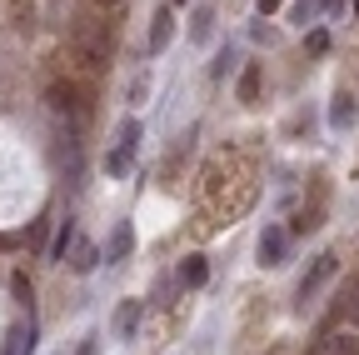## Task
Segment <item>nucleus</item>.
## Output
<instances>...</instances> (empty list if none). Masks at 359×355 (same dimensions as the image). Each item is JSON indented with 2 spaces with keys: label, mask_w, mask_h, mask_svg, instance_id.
<instances>
[{
  "label": "nucleus",
  "mask_w": 359,
  "mask_h": 355,
  "mask_svg": "<svg viewBox=\"0 0 359 355\" xmlns=\"http://www.w3.org/2000/svg\"><path fill=\"white\" fill-rule=\"evenodd\" d=\"M205 276H210L205 255H185V265H180V285H185V290H200V285H205Z\"/></svg>",
  "instance_id": "1a4fd4ad"
},
{
  "label": "nucleus",
  "mask_w": 359,
  "mask_h": 355,
  "mask_svg": "<svg viewBox=\"0 0 359 355\" xmlns=\"http://www.w3.org/2000/svg\"><path fill=\"white\" fill-rule=\"evenodd\" d=\"M175 6H185V0H175Z\"/></svg>",
  "instance_id": "b1692460"
},
{
  "label": "nucleus",
  "mask_w": 359,
  "mask_h": 355,
  "mask_svg": "<svg viewBox=\"0 0 359 355\" xmlns=\"http://www.w3.org/2000/svg\"><path fill=\"white\" fill-rule=\"evenodd\" d=\"M140 316H145V300H125V305H120V316H115V330H120V335H135Z\"/></svg>",
  "instance_id": "9d476101"
},
{
  "label": "nucleus",
  "mask_w": 359,
  "mask_h": 355,
  "mask_svg": "<svg viewBox=\"0 0 359 355\" xmlns=\"http://www.w3.org/2000/svg\"><path fill=\"white\" fill-rule=\"evenodd\" d=\"M339 305H344V316H349V321H359V280H349V285H344Z\"/></svg>",
  "instance_id": "dca6fc26"
},
{
  "label": "nucleus",
  "mask_w": 359,
  "mask_h": 355,
  "mask_svg": "<svg viewBox=\"0 0 359 355\" xmlns=\"http://www.w3.org/2000/svg\"><path fill=\"white\" fill-rule=\"evenodd\" d=\"M80 355H95V340H85V345H80Z\"/></svg>",
  "instance_id": "412c9836"
},
{
  "label": "nucleus",
  "mask_w": 359,
  "mask_h": 355,
  "mask_svg": "<svg viewBox=\"0 0 359 355\" xmlns=\"http://www.w3.org/2000/svg\"><path fill=\"white\" fill-rule=\"evenodd\" d=\"M30 350H35V321L11 325L6 330V350H0V355H30Z\"/></svg>",
  "instance_id": "39448f33"
},
{
  "label": "nucleus",
  "mask_w": 359,
  "mask_h": 355,
  "mask_svg": "<svg viewBox=\"0 0 359 355\" xmlns=\"http://www.w3.org/2000/svg\"><path fill=\"white\" fill-rule=\"evenodd\" d=\"M240 101H245V105L259 101V65H250V70L240 75Z\"/></svg>",
  "instance_id": "ddd939ff"
},
{
  "label": "nucleus",
  "mask_w": 359,
  "mask_h": 355,
  "mask_svg": "<svg viewBox=\"0 0 359 355\" xmlns=\"http://www.w3.org/2000/svg\"><path fill=\"white\" fill-rule=\"evenodd\" d=\"M135 146H140V120H125V125H120V146L105 155V170H110V175H125L130 160H135Z\"/></svg>",
  "instance_id": "7ed1b4c3"
},
{
  "label": "nucleus",
  "mask_w": 359,
  "mask_h": 355,
  "mask_svg": "<svg viewBox=\"0 0 359 355\" xmlns=\"http://www.w3.org/2000/svg\"><path fill=\"white\" fill-rule=\"evenodd\" d=\"M330 276H334V255H330V250H325V255H320V260H314V271H309V276H304V280H299V300H304V295H314V290H320V285H325V280H330Z\"/></svg>",
  "instance_id": "0eeeda50"
},
{
  "label": "nucleus",
  "mask_w": 359,
  "mask_h": 355,
  "mask_svg": "<svg viewBox=\"0 0 359 355\" xmlns=\"http://www.w3.org/2000/svg\"><path fill=\"white\" fill-rule=\"evenodd\" d=\"M354 15H359V0H354Z\"/></svg>",
  "instance_id": "5701e85b"
},
{
  "label": "nucleus",
  "mask_w": 359,
  "mask_h": 355,
  "mask_svg": "<svg viewBox=\"0 0 359 355\" xmlns=\"http://www.w3.org/2000/svg\"><path fill=\"white\" fill-rule=\"evenodd\" d=\"M95 6H100V11H110V6H120V0H95Z\"/></svg>",
  "instance_id": "4be33fe9"
},
{
  "label": "nucleus",
  "mask_w": 359,
  "mask_h": 355,
  "mask_svg": "<svg viewBox=\"0 0 359 355\" xmlns=\"http://www.w3.org/2000/svg\"><path fill=\"white\" fill-rule=\"evenodd\" d=\"M210 70H215V80H224V75H230V70H235V51H224V56H219V60H215Z\"/></svg>",
  "instance_id": "f3484780"
},
{
  "label": "nucleus",
  "mask_w": 359,
  "mask_h": 355,
  "mask_svg": "<svg viewBox=\"0 0 359 355\" xmlns=\"http://www.w3.org/2000/svg\"><path fill=\"white\" fill-rule=\"evenodd\" d=\"M285 255H290V231L264 226V235H259V265H285Z\"/></svg>",
  "instance_id": "20e7f679"
},
{
  "label": "nucleus",
  "mask_w": 359,
  "mask_h": 355,
  "mask_svg": "<svg viewBox=\"0 0 359 355\" xmlns=\"http://www.w3.org/2000/svg\"><path fill=\"white\" fill-rule=\"evenodd\" d=\"M170 35H175V15H170V11H155V20H150V46H145V51L160 56V51L170 46Z\"/></svg>",
  "instance_id": "423d86ee"
},
{
  "label": "nucleus",
  "mask_w": 359,
  "mask_h": 355,
  "mask_svg": "<svg viewBox=\"0 0 359 355\" xmlns=\"http://www.w3.org/2000/svg\"><path fill=\"white\" fill-rule=\"evenodd\" d=\"M45 105H50L55 115H70V120L85 115V101H80V85L75 80H50V85H45Z\"/></svg>",
  "instance_id": "f03ea898"
},
{
  "label": "nucleus",
  "mask_w": 359,
  "mask_h": 355,
  "mask_svg": "<svg viewBox=\"0 0 359 355\" xmlns=\"http://www.w3.org/2000/svg\"><path fill=\"white\" fill-rule=\"evenodd\" d=\"M280 6V0H259V15H269V11H275Z\"/></svg>",
  "instance_id": "aec40b11"
},
{
  "label": "nucleus",
  "mask_w": 359,
  "mask_h": 355,
  "mask_svg": "<svg viewBox=\"0 0 359 355\" xmlns=\"http://www.w3.org/2000/svg\"><path fill=\"white\" fill-rule=\"evenodd\" d=\"M210 20H215V11H200L195 15V40H210Z\"/></svg>",
  "instance_id": "a211bd4d"
},
{
  "label": "nucleus",
  "mask_w": 359,
  "mask_h": 355,
  "mask_svg": "<svg viewBox=\"0 0 359 355\" xmlns=\"http://www.w3.org/2000/svg\"><path fill=\"white\" fill-rule=\"evenodd\" d=\"M11 290H15V300H20V305H30V280H25V276H15V280H11Z\"/></svg>",
  "instance_id": "6ab92c4d"
},
{
  "label": "nucleus",
  "mask_w": 359,
  "mask_h": 355,
  "mask_svg": "<svg viewBox=\"0 0 359 355\" xmlns=\"http://www.w3.org/2000/svg\"><path fill=\"white\" fill-rule=\"evenodd\" d=\"M354 120V101L349 96H334V105H330V125H349Z\"/></svg>",
  "instance_id": "2eb2a0df"
},
{
  "label": "nucleus",
  "mask_w": 359,
  "mask_h": 355,
  "mask_svg": "<svg viewBox=\"0 0 359 355\" xmlns=\"http://www.w3.org/2000/svg\"><path fill=\"white\" fill-rule=\"evenodd\" d=\"M70 40H75L80 60H90V65L110 60V51H115V30H110V25H105V15H95V11L75 15V25H70Z\"/></svg>",
  "instance_id": "f257e3e1"
},
{
  "label": "nucleus",
  "mask_w": 359,
  "mask_h": 355,
  "mask_svg": "<svg viewBox=\"0 0 359 355\" xmlns=\"http://www.w3.org/2000/svg\"><path fill=\"white\" fill-rule=\"evenodd\" d=\"M130 250H135V231H130V226H125V220H120V226L110 231V245H105V260H110V265H120V260H125Z\"/></svg>",
  "instance_id": "6e6552de"
},
{
  "label": "nucleus",
  "mask_w": 359,
  "mask_h": 355,
  "mask_svg": "<svg viewBox=\"0 0 359 355\" xmlns=\"http://www.w3.org/2000/svg\"><path fill=\"white\" fill-rule=\"evenodd\" d=\"M320 11H325V0H294V11H290V20H294V25H309L314 15H320Z\"/></svg>",
  "instance_id": "4468645a"
},
{
  "label": "nucleus",
  "mask_w": 359,
  "mask_h": 355,
  "mask_svg": "<svg viewBox=\"0 0 359 355\" xmlns=\"http://www.w3.org/2000/svg\"><path fill=\"white\" fill-rule=\"evenodd\" d=\"M70 245H75V220L65 215V220H60V235H55V245H50V260H65Z\"/></svg>",
  "instance_id": "f8f14e48"
},
{
  "label": "nucleus",
  "mask_w": 359,
  "mask_h": 355,
  "mask_svg": "<svg viewBox=\"0 0 359 355\" xmlns=\"http://www.w3.org/2000/svg\"><path fill=\"white\" fill-rule=\"evenodd\" d=\"M95 260H100V250L90 245V240H80V235H75V245H70V265L85 276V271H95Z\"/></svg>",
  "instance_id": "9b49d317"
}]
</instances>
